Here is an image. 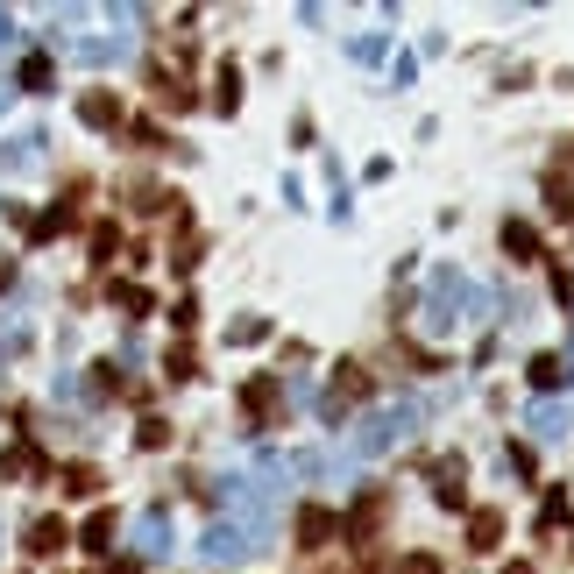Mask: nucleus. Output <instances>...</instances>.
Returning a JSON list of instances; mask_svg holds the SVG:
<instances>
[{
  "label": "nucleus",
  "mask_w": 574,
  "mask_h": 574,
  "mask_svg": "<svg viewBox=\"0 0 574 574\" xmlns=\"http://www.w3.org/2000/svg\"><path fill=\"white\" fill-rule=\"evenodd\" d=\"M419 419H426V404L419 397H397V404H376V412L355 426V454H390V447H404V440H412L419 433Z\"/></svg>",
  "instance_id": "obj_1"
},
{
  "label": "nucleus",
  "mask_w": 574,
  "mask_h": 574,
  "mask_svg": "<svg viewBox=\"0 0 574 574\" xmlns=\"http://www.w3.org/2000/svg\"><path fill=\"white\" fill-rule=\"evenodd\" d=\"M475 305H482V291H475L454 263H440L433 284H426V326H433V334H454V326H461Z\"/></svg>",
  "instance_id": "obj_2"
},
{
  "label": "nucleus",
  "mask_w": 574,
  "mask_h": 574,
  "mask_svg": "<svg viewBox=\"0 0 574 574\" xmlns=\"http://www.w3.org/2000/svg\"><path fill=\"white\" fill-rule=\"evenodd\" d=\"M256 546H263V532H256L249 518H220V525L199 539V553H206L213 567H234V560H249Z\"/></svg>",
  "instance_id": "obj_3"
},
{
  "label": "nucleus",
  "mask_w": 574,
  "mask_h": 574,
  "mask_svg": "<svg viewBox=\"0 0 574 574\" xmlns=\"http://www.w3.org/2000/svg\"><path fill=\"white\" fill-rule=\"evenodd\" d=\"M135 553H142V560H163V553H171V518H163V511H142V525H135Z\"/></svg>",
  "instance_id": "obj_4"
},
{
  "label": "nucleus",
  "mask_w": 574,
  "mask_h": 574,
  "mask_svg": "<svg viewBox=\"0 0 574 574\" xmlns=\"http://www.w3.org/2000/svg\"><path fill=\"white\" fill-rule=\"evenodd\" d=\"M504 249H511L518 263H539V234H532V220H504Z\"/></svg>",
  "instance_id": "obj_5"
},
{
  "label": "nucleus",
  "mask_w": 574,
  "mask_h": 574,
  "mask_svg": "<svg viewBox=\"0 0 574 574\" xmlns=\"http://www.w3.org/2000/svg\"><path fill=\"white\" fill-rule=\"evenodd\" d=\"M532 433H539V440H560V433H567V404L539 397V404H532Z\"/></svg>",
  "instance_id": "obj_6"
},
{
  "label": "nucleus",
  "mask_w": 574,
  "mask_h": 574,
  "mask_svg": "<svg viewBox=\"0 0 574 574\" xmlns=\"http://www.w3.org/2000/svg\"><path fill=\"white\" fill-rule=\"evenodd\" d=\"M433 497H440L447 511H461V504H468V489H461V461H454V454L440 461V482H433Z\"/></svg>",
  "instance_id": "obj_7"
},
{
  "label": "nucleus",
  "mask_w": 574,
  "mask_h": 574,
  "mask_svg": "<svg viewBox=\"0 0 574 574\" xmlns=\"http://www.w3.org/2000/svg\"><path fill=\"white\" fill-rule=\"evenodd\" d=\"M43 142H50V135H43V128H29V135H15V142H8V156H0V163H8V171H29V163L43 156Z\"/></svg>",
  "instance_id": "obj_8"
},
{
  "label": "nucleus",
  "mask_w": 574,
  "mask_h": 574,
  "mask_svg": "<svg viewBox=\"0 0 574 574\" xmlns=\"http://www.w3.org/2000/svg\"><path fill=\"white\" fill-rule=\"evenodd\" d=\"M497 539H504V518H497V511H475V518H468V546H475V553H489Z\"/></svg>",
  "instance_id": "obj_9"
},
{
  "label": "nucleus",
  "mask_w": 574,
  "mask_h": 574,
  "mask_svg": "<svg viewBox=\"0 0 574 574\" xmlns=\"http://www.w3.org/2000/svg\"><path fill=\"white\" fill-rule=\"evenodd\" d=\"M362 390H369V376H362L355 362H341V376H334V397H326V412H341V404H348V397H362Z\"/></svg>",
  "instance_id": "obj_10"
},
{
  "label": "nucleus",
  "mask_w": 574,
  "mask_h": 574,
  "mask_svg": "<svg viewBox=\"0 0 574 574\" xmlns=\"http://www.w3.org/2000/svg\"><path fill=\"white\" fill-rule=\"evenodd\" d=\"M29 546H36V553H57V546H64V525H57V518H36V525H29Z\"/></svg>",
  "instance_id": "obj_11"
},
{
  "label": "nucleus",
  "mask_w": 574,
  "mask_h": 574,
  "mask_svg": "<svg viewBox=\"0 0 574 574\" xmlns=\"http://www.w3.org/2000/svg\"><path fill=\"white\" fill-rule=\"evenodd\" d=\"M298 532H305V546H326V539H334V518H326V511H305Z\"/></svg>",
  "instance_id": "obj_12"
},
{
  "label": "nucleus",
  "mask_w": 574,
  "mask_h": 574,
  "mask_svg": "<svg viewBox=\"0 0 574 574\" xmlns=\"http://www.w3.org/2000/svg\"><path fill=\"white\" fill-rule=\"evenodd\" d=\"M78 114H86V128H107V121H114V100H107V93H86V107H78Z\"/></svg>",
  "instance_id": "obj_13"
},
{
  "label": "nucleus",
  "mask_w": 574,
  "mask_h": 574,
  "mask_svg": "<svg viewBox=\"0 0 574 574\" xmlns=\"http://www.w3.org/2000/svg\"><path fill=\"white\" fill-rule=\"evenodd\" d=\"M560 383V355H532V390H553Z\"/></svg>",
  "instance_id": "obj_14"
},
{
  "label": "nucleus",
  "mask_w": 574,
  "mask_h": 574,
  "mask_svg": "<svg viewBox=\"0 0 574 574\" xmlns=\"http://www.w3.org/2000/svg\"><path fill=\"white\" fill-rule=\"evenodd\" d=\"M227 341H234V348H249V341H263V319H234V326H227Z\"/></svg>",
  "instance_id": "obj_15"
},
{
  "label": "nucleus",
  "mask_w": 574,
  "mask_h": 574,
  "mask_svg": "<svg viewBox=\"0 0 574 574\" xmlns=\"http://www.w3.org/2000/svg\"><path fill=\"white\" fill-rule=\"evenodd\" d=\"M348 525H355V539H369V532H376V497H362V504H355V518H348Z\"/></svg>",
  "instance_id": "obj_16"
},
{
  "label": "nucleus",
  "mask_w": 574,
  "mask_h": 574,
  "mask_svg": "<svg viewBox=\"0 0 574 574\" xmlns=\"http://www.w3.org/2000/svg\"><path fill=\"white\" fill-rule=\"evenodd\" d=\"M22 86H29V93H43V86H50V64H43V57H29V64H22Z\"/></svg>",
  "instance_id": "obj_17"
},
{
  "label": "nucleus",
  "mask_w": 574,
  "mask_h": 574,
  "mask_svg": "<svg viewBox=\"0 0 574 574\" xmlns=\"http://www.w3.org/2000/svg\"><path fill=\"white\" fill-rule=\"evenodd\" d=\"M397 574H440V560H433V553H404Z\"/></svg>",
  "instance_id": "obj_18"
},
{
  "label": "nucleus",
  "mask_w": 574,
  "mask_h": 574,
  "mask_svg": "<svg viewBox=\"0 0 574 574\" xmlns=\"http://www.w3.org/2000/svg\"><path fill=\"white\" fill-rule=\"evenodd\" d=\"M78 57H86V64H114V57H121V43H78Z\"/></svg>",
  "instance_id": "obj_19"
},
{
  "label": "nucleus",
  "mask_w": 574,
  "mask_h": 574,
  "mask_svg": "<svg viewBox=\"0 0 574 574\" xmlns=\"http://www.w3.org/2000/svg\"><path fill=\"white\" fill-rule=\"evenodd\" d=\"M107 532H114V518H107V511H100V518H93V525H86V532H78V539H86V546H93V553H100V546H107Z\"/></svg>",
  "instance_id": "obj_20"
},
{
  "label": "nucleus",
  "mask_w": 574,
  "mask_h": 574,
  "mask_svg": "<svg viewBox=\"0 0 574 574\" xmlns=\"http://www.w3.org/2000/svg\"><path fill=\"white\" fill-rule=\"evenodd\" d=\"M270 404H277V390H270V383H249V412H263V419H270Z\"/></svg>",
  "instance_id": "obj_21"
},
{
  "label": "nucleus",
  "mask_w": 574,
  "mask_h": 574,
  "mask_svg": "<svg viewBox=\"0 0 574 574\" xmlns=\"http://www.w3.org/2000/svg\"><path fill=\"white\" fill-rule=\"evenodd\" d=\"M8 50H15V15L0 8V57H8Z\"/></svg>",
  "instance_id": "obj_22"
},
{
  "label": "nucleus",
  "mask_w": 574,
  "mask_h": 574,
  "mask_svg": "<svg viewBox=\"0 0 574 574\" xmlns=\"http://www.w3.org/2000/svg\"><path fill=\"white\" fill-rule=\"evenodd\" d=\"M8 348H22V326H8V319H0V355H8Z\"/></svg>",
  "instance_id": "obj_23"
},
{
  "label": "nucleus",
  "mask_w": 574,
  "mask_h": 574,
  "mask_svg": "<svg viewBox=\"0 0 574 574\" xmlns=\"http://www.w3.org/2000/svg\"><path fill=\"white\" fill-rule=\"evenodd\" d=\"M560 376H574V341H567V355H560Z\"/></svg>",
  "instance_id": "obj_24"
},
{
  "label": "nucleus",
  "mask_w": 574,
  "mask_h": 574,
  "mask_svg": "<svg viewBox=\"0 0 574 574\" xmlns=\"http://www.w3.org/2000/svg\"><path fill=\"white\" fill-rule=\"evenodd\" d=\"M8 277H15V270H8V263H0V291H8Z\"/></svg>",
  "instance_id": "obj_25"
},
{
  "label": "nucleus",
  "mask_w": 574,
  "mask_h": 574,
  "mask_svg": "<svg viewBox=\"0 0 574 574\" xmlns=\"http://www.w3.org/2000/svg\"><path fill=\"white\" fill-rule=\"evenodd\" d=\"M504 574H532V567H504Z\"/></svg>",
  "instance_id": "obj_26"
}]
</instances>
